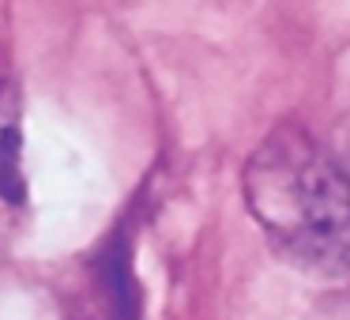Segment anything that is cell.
<instances>
[{"label":"cell","instance_id":"7a4b0ae2","mask_svg":"<svg viewBox=\"0 0 350 320\" xmlns=\"http://www.w3.org/2000/svg\"><path fill=\"white\" fill-rule=\"evenodd\" d=\"M23 98L12 79H0V200L23 204Z\"/></svg>","mask_w":350,"mask_h":320},{"label":"cell","instance_id":"6da1fadb","mask_svg":"<svg viewBox=\"0 0 350 320\" xmlns=\"http://www.w3.org/2000/svg\"><path fill=\"white\" fill-rule=\"evenodd\" d=\"M241 189L282 260L320 279L350 271V177L301 124H279L260 139Z\"/></svg>","mask_w":350,"mask_h":320}]
</instances>
